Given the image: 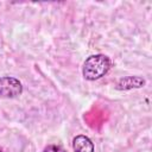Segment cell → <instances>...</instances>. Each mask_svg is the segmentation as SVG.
I'll list each match as a JSON object with an SVG mask.
<instances>
[{"instance_id":"cell-1","label":"cell","mask_w":152,"mask_h":152,"mask_svg":"<svg viewBox=\"0 0 152 152\" xmlns=\"http://www.w3.org/2000/svg\"><path fill=\"white\" fill-rule=\"evenodd\" d=\"M110 66L112 61L108 56L103 53L91 55L83 63L82 75L88 81H95L103 77L109 71Z\"/></svg>"},{"instance_id":"cell-2","label":"cell","mask_w":152,"mask_h":152,"mask_svg":"<svg viewBox=\"0 0 152 152\" xmlns=\"http://www.w3.org/2000/svg\"><path fill=\"white\" fill-rule=\"evenodd\" d=\"M23 93L21 82L12 76L0 77V97L2 99H14Z\"/></svg>"},{"instance_id":"cell-4","label":"cell","mask_w":152,"mask_h":152,"mask_svg":"<svg viewBox=\"0 0 152 152\" xmlns=\"http://www.w3.org/2000/svg\"><path fill=\"white\" fill-rule=\"evenodd\" d=\"M72 150L74 152H94V144L88 137L78 134L72 139Z\"/></svg>"},{"instance_id":"cell-5","label":"cell","mask_w":152,"mask_h":152,"mask_svg":"<svg viewBox=\"0 0 152 152\" xmlns=\"http://www.w3.org/2000/svg\"><path fill=\"white\" fill-rule=\"evenodd\" d=\"M43 152H66L64 150L63 146L61 145H55V144H51V145H48Z\"/></svg>"},{"instance_id":"cell-6","label":"cell","mask_w":152,"mask_h":152,"mask_svg":"<svg viewBox=\"0 0 152 152\" xmlns=\"http://www.w3.org/2000/svg\"><path fill=\"white\" fill-rule=\"evenodd\" d=\"M0 152H4V151H2V150H0Z\"/></svg>"},{"instance_id":"cell-3","label":"cell","mask_w":152,"mask_h":152,"mask_svg":"<svg viewBox=\"0 0 152 152\" xmlns=\"http://www.w3.org/2000/svg\"><path fill=\"white\" fill-rule=\"evenodd\" d=\"M145 83H146V81L140 76H125V77H121L116 82L115 89H118V90H131V89L141 88V87L145 86Z\"/></svg>"}]
</instances>
